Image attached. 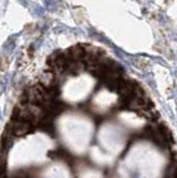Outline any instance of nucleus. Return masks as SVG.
Masks as SVG:
<instances>
[{
	"label": "nucleus",
	"instance_id": "f257e3e1",
	"mask_svg": "<svg viewBox=\"0 0 177 178\" xmlns=\"http://www.w3.org/2000/svg\"><path fill=\"white\" fill-rule=\"evenodd\" d=\"M11 132L15 137H23L33 129V125L25 120H11Z\"/></svg>",
	"mask_w": 177,
	"mask_h": 178
},
{
	"label": "nucleus",
	"instance_id": "f03ea898",
	"mask_svg": "<svg viewBox=\"0 0 177 178\" xmlns=\"http://www.w3.org/2000/svg\"><path fill=\"white\" fill-rule=\"evenodd\" d=\"M8 67V59L6 56H1L0 57V69L5 70Z\"/></svg>",
	"mask_w": 177,
	"mask_h": 178
}]
</instances>
